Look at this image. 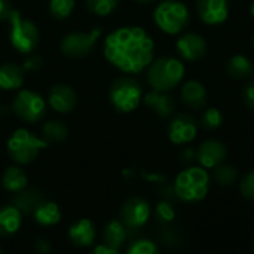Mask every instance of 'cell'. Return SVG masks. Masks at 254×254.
<instances>
[{
    "label": "cell",
    "instance_id": "6da1fadb",
    "mask_svg": "<svg viewBox=\"0 0 254 254\" xmlns=\"http://www.w3.org/2000/svg\"><path fill=\"white\" fill-rule=\"evenodd\" d=\"M155 43L141 27H121L109 33L103 54L124 73H140L153 61Z\"/></svg>",
    "mask_w": 254,
    "mask_h": 254
},
{
    "label": "cell",
    "instance_id": "7a4b0ae2",
    "mask_svg": "<svg viewBox=\"0 0 254 254\" xmlns=\"http://www.w3.org/2000/svg\"><path fill=\"white\" fill-rule=\"evenodd\" d=\"M185 65L174 57H162L152 61L147 71V80L155 91L168 92L185 77Z\"/></svg>",
    "mask_w": 254,
    "mask_h": 254
},
{
    "label": "cell",
    "instance_id": "3957f363",
    "mask_svg": "<svg viewBox=\"0 0 254 254\" xmlns=\"http://www.w3.org/2000/svg\"><path fill=\"white\" fill-rule=\"evenodd\" d=\"M173 188L179 199L185 202H198L208 193L210 176L201 167H190L176 177Z\"/></svg>",
    "mask_w": 254,
    "mask_h": 254
},
{
    "label": "cell",
    "instance_id": "277c9868",
    "mask_svg": "<svg viewBox=\"0 0 254 254\" xmlns=\"http://www.w3.org/2000/svg\"><path fill=\"white\" fill-rule=\"evenodd\" d=\"M46 147L48 141L45 138L36 137L25 128L16 129L7 140V153L18 165L31 164Z\"/></svg>",
    "mask_w": 254,
    "mask_h": 254
},
{
    "label": "cell",
    "instance_id": "5b68a950",
    "mask_svg": "<svg viewBox=\"0 0 254 254\" xmlns=\"http://www.w3.org/2000/svg\"><path fill=\"white\" fill-rule=\"evenodd\" d=\"M9 24H10V30H9V42L10 45L21 54H31L36 46L39 45V28L37 25L24 18L18 10H12L10 16H9Z\"/></svg>",
    "mask_w": 254,
    "mask_h": 254
},
{
    "label": "cell",
    "instance_id": "8992f818",
    "mask_svg": "<svg viewBox=\"0 0 254 254\" xmlns=\"http://www.w3.org/2000/svg\"><path fill=\"white\" fill-rule=\"evenodd\" d=\"M109 98L116 112L131 113L141 103L143 98L141 85L132 77H119L112 83L109 91Z\"/></svg>",
    "mask_w": 254,
    "mask_h": 254
},
{
    "label": "cell",
    "instance_id": "52a82bcc",
    "mask_svg": "<svg viewBox=\"0 0 254 254\" xmlns=\"http://www.w3.org/2000/svg\"><path fill=\"white\" fill-rule=\"evenodd\" d=\"M156 25L167 34L180 33L189 22L188 7L177 0H167L158 4L153 13Z\"/></svg>",
    "mask_w": 254,
    "mask_h": 254
},
{
    "label": "cell",
    "instance_id": "ba28073f",
    "mask_svg": "<svg viewBox=\"0 0 254 254\" xmlns=\"http://www.w3.org/2000/svg\"><path fill=\"white\" fill-rule=\"evenodd\" d=\"M12 110L19 119L28 124H34L43 119L46 113V103L42 98V95H39L37 92H33L30 89H22L13 98Z\"/></svg>",
    "mask_w": 254,
    "mask_h": 254
},
{
    "label": "cell",
    "instance_id": "9c48e42d",
    "mask_svg": "<svg viewBox=\"0 0 254 254\" xmlns=\"http://www.w3.org/2000/svg\"><path fill=\"white\" fill-rule=\"evenodd\" d=\"M101 36V28H94L88 33L76 31L63 37L60 49L64 55L70 58H82L92 52L97 40Z\"/></svg>",
    "mask_w": 254,
    "mask_h": 254
},
{
    "label": "cell",
    "instance_id": "30bf717a",
    "mask_svg": "<svg viewBox=\"0 0 254 254\" xmlns=\"http://www.w3.org/2000/svg\"><path fill=\"white\" fill-rule=\"evenodd\" d=\"M150 217V205L143 198H131L121 208V220L128 229H140Z\"/></svg>",
    "mask_w": 254,
    "mask_h": 254
},
{
    "label": "cell",
    "instance_id": "8fae6325",
    "mask_svg": "<svg viewBox=\"0 0 254 254\" xmlns=\"http://www.w3.org/2000/svg\"><path fill=\"white\" fill-rule=\"evenodd\" d=\"M196 132H198L196 121L186 113L176 115L168 125V137L170 141L174 144L190 143L196 137Z\"/></svg>",
    "mask_w": 254,
    "mask_h": 254
},
{
    "label": "cell",
    "instance_id": "7c38bea8",
    "mask_svg": "<svg viewBox=\"0 0 254 254\" xmlns=\"http://www.w3.org/2000/svg\"><path fill=\"white\" fill-rule=\"evenodd\" d=\"M48 103L52 110H55L57 113L65 115V113H70L76 107L77 95L71 86L58 83L51 88L49 95H48Z\"/></svg>",
    "mask_w": 254,
    "mask_h": 254
},
{
    "label": "cell",
    "instance_id": "4fadbf2b",
    "mask_svg": "<svg viewBox=\"0 0 254 254\" xmlns=\"http://www.w3.org/2000/svg\"><path fill=\"white\" fill-rule=\"evenodd\" d=\"M196 10L208 25H219L229 16L228 0H196Z\"/></svg>",
    "mask_w": 254,
    "mask_h": 254
},
{
    "label": "cell",
    "instance_id": "5bb4252c",
    "mask_svg": "<svg viewBox=\"0 0 254 254\" xmlns=\"http://www.w3.org/2000/svg\"><path fill=\"white\" fill-rule=\"evenodd\" d=\"M176 48L180 52V55L188 61L201 60L207 54V42L201 34H196V33L183 34L177 40Z\"/></svg>",
    "mask_w": 254,
    "mask_h": 254
},
{
    "label": "cell",
    "instance_id": "9a60e30c",
    "mask_svg": "<svg viewBox=\"0 0 254 254\" xmlns=\"http://www.w3.org/2000/svg\"><path fill=\"white\" fill-rule=\"evenodd\" d=\"M226 155L225 144L217 140H207L196 150V158L204 168H216L226 159Z\"/></svg>",
    "mask_w": 254,
    "mask_h": 254
},
{
    "label": "cell",
    "instance_id": "2e32d148",
    "mask_svg": "<svg viewBox=\"0 0 254 254\" xmlns=\"http://www.w3.org/2000/svg\"><path fill=\"white\" fill-rule=\"evenodd\" d=\"M95 226L89 219H82L68 229V238L76 247H91L95 241Z\"/></svg>",
    "mask_w": 254,
    "mask_h": 254
},
{
    "label": "cell",
    "instance_id": "e0dca14e",
    "mask_svg": "<svg viewBox=\"0 0 254 254\" xmlns=\"http://www.w3.org/2000/svg\"><path fill=\"white\" fill-rule=\"evenodd\" d=\"M144 104L150 107L159 118H168L174 110V98L162 91H150L144 95Z\"/></svg>",
    "mask_w": 254,
    "mask_h": 254
},
{
    "label": "cell",
    "instance_id": "ac0fdd59",
    "mask_svg": "<svg viewBox=\"0 0 254 254\" xmlns=\"http://www.w3.org/2000/svg\"><path fill=\"white\" fill-rule=\"evenodd\" d=\"M182 100L190 109H202L207 104V91L198 80H189L182 86Z\"/></svg>",
    "mask_w": 254,
    "mask_h": 254
},
{
    "label": "cell",
    "instance_id": "d6986e66",
    "mask_svg": "<svg viewBox=\"0 0 254 254\" xmlns=\"http://www.w3.org/2000/svg\"><path fill=\"white\" fill-rule=\"evenodd\" d=\"M22 225V213L12 204L0 208V235L9 237L19 231Z\"/></svg>",
    "mask_w": 254,
    "mask_h": 254
},
{
    "label": "cell",
    "instance_id": "ffe728a7",
    "mask_svg": "<svg viewBox=\"0 0 254 254\" xmlns=\"http://www.w3.org/2000/svg\"><path fill=\"white\" fill-rule=\"evenodd\" d=\"M24 83V68L13 64L6 63L0 67V89L15 91L19 89Z\"/></svg>",
    "mask_w": 254,
    "mask_h": 254
},
{
    "label": "cell",
    "instance_id": "44dd1931",
    "mask_svg": "<svg viewBox=\"0 0 254 254\" xmlns=\"http://www.w3.org/2000/svg\"><path fill=\"white\" fill-rule=\"evenodd\" d=\"M42 193L37 189H27L16 192L12 204L22 213V214H33V211L37 208V205L42 202Z\"/></svg>",
    "mask_w": 254,
    "mask_h": 254
},
{
    "label": "cell",
    "instance_id": "7402d4cb",
    "mask_svg": "<svg viewBox=\"0 0 254 254\" xmlns=\"http://www.w3.org/2000/svg\"><path fill=\"white\" fill-rule=\"evenodd\" d=\"M128 238V228L122 223V220H110L103 231V241L104 244L118 249L127 241Z\"/></svg>",
    "mask_w": 254,
    "mask_h": 254
},
{
    "label": "cell",
    "instance_id": "603a6c76",
    "mask_svg": "<svg viewBox=\"0 0 254 254\" xmlns=\"http://www.w3.org/2000/svg\"><path fill=\"white\" fill-rule=\"evenodd\" d=\"M34 220L42 226H54L61 220V211L52 201H42L33 211Z\"/></svg>",
    "mask_w": 254,
    "mask_h": 254
},
{
    "label": "cell",
    "instance_id": "cb8c5ba5",
    "mask_svg": "<svg viewBox=\"0 0 254 254\" xmlns=\"http://www.w3.org/2000/svg\"><path fill=\"white\" fill-rule=\"evenodd\" d=\"M226 71L228 74L232 77V79H237V80H241V79H247L253 74L254 67L253 63L244 57V55H234L228 60L226 63Z\"/></svg>",
    "mask_w": 254,
    "mask_h": 254
},
{
    "label": "cell",
    "instance_id": "d4e9b609",
    "mask_svg": "<svg viewBox=\"0 0 254 254\" xmlns=\"http://www.w3.org/2000/svg\"><path fill=\"white\" fill-rule=\"evenodd\" d=\"M27 183H28L27 174L19 167H9L1 177V185L7 192L16 193L24 188H27Z\"/></svg>",
    "mask_w": 254,
    "mask_h": 254
},
{
    "label": "cell",
    "instance_id": "484cf974",
    "mask_svg": "<svg viewBox=\"0 0 254 254\" xmlns=\"http://www.w3.org/2000/svg\"><path fill=\"white\" fill-rule=\"evenodd\" d=\"M42 135L46 141H63L68 135V128L61 121H49L42 127Z\"/></svg>",
    "mask_w": 254,
    "mask_h": 254
},
{
    "label": "cell",
    "instance_id": "4316f807",
    "mask_svg": "<svg viewBox=\"0 0 254 254\" xmlns=\"http://www.w3.org/2000/svg\"><path fill=\"white\" fill-rule=\"evenodd\" d=\"M119 4V0H86V7L91 13L98 16L110 15Z\"/></svg>",
    "mask_w": 254,
    "mask_h": 254
},
{
    "label": "cell",
    "instance_id": "83f0119b",
    "mask_svg": "<svg viewBox=\"0 0 254 254\" xmlns=\"http://www.w3.org/2000/svg\"><path fill=\"white\" fill-rule=\"evenodd\" d=\"M74 9V0H49V12L55 19H65Z\"/></svg>",
    "mask_w": 254,
    "mask_h": 254
},
{
    "label": "cell",
    "instance_id": "f1b7e54d",
    "mask_svg": "<svg viewBox=\"0 0 254 254\" xmlns=\"http://www.w3.org/2000/svg\"><path fill=\"white\" fill-rule=\"evenodd\" d=\"M238 171L231 165H217L214 168V180L222 186H231L237 182Z\"/></svg>",
    "mask_w": 254,
    "mask_h": 254
},
{
    "label": "cell",
    "instance_id": "f546056e",
    "mask_svg": "<svg viewBox=\"0 0 254 254\" xmlns=\"http://www.w3.org/2000/svg\"><path fill=\"white\" fill-rule=\"evenodd\" d=\"M222 122H223V116H222L220 110L216 107H210L202 113L201 124L207 129H216L222 125Z\"/></svg>",
    "mask_w": 254,
    "mask_h": 254
},
{
    "label": "cell",
    "instance_id": "4dcf8cb0",
    "mask_svg": "<svg viewBox=\"0 0 254 254\" xmlns=\"http://www.w3.org/2000/svg\"><path fill=\"white\" fill-rule=\"evenodd\" d=\"M155 214L161 223H170V222H173L176 211H174V207L170 202V199H162L158 202V205L155 208Z\"/></svg>",
    "mask_w": 254,
    "mask_h": 254
},
{
    "label": "cell",
    "instance_id": "1f68e13d",
    "mask_svg": "<svg viewBox=\"0 0 254 254\" xmlns=\"http://www.w3.org/2000/svg\"><path fill=\"white\" fill-rule=\"evenodd\" d=\"M128 254H156L159 252L158 246L150 240H137L128 247Z\"/></svg>",
    "mask_w": 254,
    "mask_h": 254
},
{
    "label": "cell",
    "instance_id": "d6a6232c",
    "mask_svg": "<svg viewBox=\"0 0 254 254\" xmlns=\"http://www.w3.org/2000/svg\"><path fill=\"white\" fill-rule=\"evenodd\" d=\"M240 190L244 198L254 201V170L247 173L240 183Z\"/></svg>",
    "mask_w": 254,
    "mask_h": 254
},
{
    "label": "cell",
    "instance_id": "836d02e7",
    "mask_svg": "<svg viewBox=\"0 0 254 254\" xmlns=\"http://www.w3.org/2000/svg\"><path fill=\"white\" fill-rule=\"evenodd\" d=\"M42 64H43V61H42V58L39 55L28 54V57L22 63V68L27 70V71H37V70H40Z\"/></svg>",
    "mask_w": 254,
    "mask_h": 254
},
{
    "label": "cell",
    "instance_id": "e575fe53",
    "mask_svg": "<svg viewBox=\"0 0 254 254\" xmlns=\"http://www.w3.org/2000/svg\"><path fill=\"white\" fill-rule=\"evenodd\" d=\"M243 98H244V103L254 112V79H252L246 85V88L243 91Z\"/></svg>",
    "mask_w": 254,
    "mask_h": 254
},
{
    "label": "cell",
    "instance_id": "d590c367",
    "mask_svg": "<svg viewBox=\"0 0 254 254\" xmlns=\"http://www.w3.org/2000/svg\"><path fill=\"white\" fill-rule=\"evenodd\" d=\"M12 7L9 4L7 0H0V21H7L10 13H12Z\"/></svg>",
    "mask_w": 254,
    "mask_h": 254
},
{
    "label": "cell",
    "instance_id": "8d00e7d4",
    "mask_svg": "<svg viewBox=\"0 0 254 254\" xmlns=\"http://www.w3.org/2000/svg\"><path fill=\"white\" fill-rule=\"evenodd\" d=\"M195 158H196V150L192 149V147H188V149L182 150V153H180V161H182L183 164H189V162H192Z\"/></svg>",
    "mask_w": 254,
    "mask_h": 254
},
{
    "label": "cell",
    "instance_id": "74e56055",
    "mask_svg": "<svg viewBox=\"0 0 254 254\" xmlns=\"http://www.w3.org/2000/svg\"><path fill=\"white\" fill-rule=\"evenodd\" d=\"M34 249L40 254H48L51 252V244L48 240H36L34 241Z\"/></svg>",
    "mask_w": 254,
    "mask_h": 254
},
{
    "label": "cell",
    "instance_id": "f35d334b",
    "mask_svg": "<svg viewBox=\"0 0 254 254\" xmlns=\"http://www.w3.org/2000/svg\"><path fill=\"white\" fill-rule=\"evenodd\" d=\"M92 253L94 254H118L119 253V250L118 249H113V247H110V246H107V244H100V246H97L94 250H92Z\"/></svg>",
    "mask_w": 254,
    "mask_h": 254
},
{
    "label": "cell",
    "instance_id": "ab89813d",
    "mask_svg": "<svg viewBox=\"0 0 254 254\" xmlns=\"http://www.w3.org/2000/svg\"><path fill=\"white\" fill-rule=\"evenodd\" d=\"M146 180L153 182V183H164L165 182V176L159 174V173H143L141 174Z\"/></svg>",
    "mask_w": 254,
    "mask_h": 254
},
{
    "label": "cell",
    "instance_id": "60d3db41",
    "mask_svg": "<svg viewBox=\"0 0 254 254\" xmlns=\"http://www.w3.org/2000/svg\"><path fill=\"white\" fill-rule=\"evenodd\" d=\"M135 1H138V3H144V4H147V3H152V1H155V0H135Z\"/></svg>",
    "mask_w": 254,
    "mask_h": 254
},
{
    "label": "cell",
    "instance_id": "b9f144b4",
    "mask_svg": "<svg viewBox=\"0 0 254 254\" xmlns=\"http://www.w3.org/2000/svg\"><path fill=\"white\" fill-rule=\"evenodd\" d=\"M250 12H252V16L254 18V1L252 3V7H250Z\"/></svg>",
    "mask_w": 254,
    "mask_h": 254
},
{
    "label": "cell",
    "instance_id": "7bdbcfd3",
    "mask_svg": "<svg viewBox=\"0 0 254 254\" xmlns=\"http://www.w3.org/2000/svg\"><path fill=\"white\" fill-rule=\"evenodd\" d=\"M3 252H4V250H3V249H1V247H0V254L3 253Z\"/></svg>",
    "mask_w": 254,
    "mask_h": 254
},
{
    "label": "cell",
    "instance_id": "ee69618b",
    "mask_svg": "<svg viewBox=\"0 0 254 254\" xmlns=\"http://www.w3.org/2000/svg\"><path fill=\"white\" fill-rule=\"evenodd\" d=\"M253 45H254V37H253Z\"/></svg>",
    "mask_w": 254,
    "mask_h": 254
}]
</instances>
